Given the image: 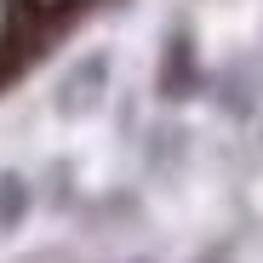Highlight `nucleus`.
I'll use <instances>...</instances> for the list:
<instances>
[{
  "label": "nucleus",
  "instance_id": "nucleus-1",
  "mask_svg": "<svg viewBox=\"0 0 263 263\" xmlns=\"http://www.w3.org/2000/svg\"><path fill=\"white\" fill-rule=\"evenodd\" d=\"M160 98L166 103H178V98H189L195 86H200V63H195V40L189 34H172L166 40V58H160Z\"/></svg>",
  "mask_w": 263,
  "mask_h": 263
},
{
  "label": "nucleus",
  "instance_id": "nucleus-2",
  "mask_svg": "<svg viewBox=\"0 0 263 263\" xmlns=\"http://www.w3.org/2000/svg\"><path fill=\"white\" fill-rule=\"evenodd\" d=\"M109 86V58H80L63 80H58V109L63 115H80L86 103H98Z\"/></svg>",
  "mask_w": 263,
  "mask_h": 263
},
{
  "label": "nucleus",
  "instance_id": "nucleus-3",
  "mask_svg": "<svg viewBox=\"0 0 263 263\" xmlns=\"http://www.w3.org/2000/svg\"><path fill=\"white\" fill-rule=\"evenodd\" d=\"M29 217V183L17 172H0V229H17Z\"/></svg>",
  "mask_w": 263,
  "mask_h": 263
}]
</instances>
